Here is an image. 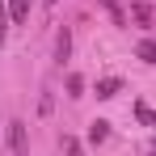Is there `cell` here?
Segmentation results:
<instances>
[{
  "label": "cell",
  "instance_id": "7a4b0ae2",
  "mask_svg": "<svg viewBox=\"0 0 156 156\" xmlns=\"http://www.w3.org/2000/svg\"><path fill=\"white\" fill-rule=\"evenodd\" d=\"M118 89H122V80H118V76H105V80H97V97H114Z\"/></svg>",
  "mask_w": 156,
  "mask_h": 156
},
{
  "label": "cell",
  "instance_id": "7c38bea8",
  "mask_svg": "<svg viewBox=\"0 0 156 156\" xmlns=\"http://www.w3.org/2000/svg\"><path fill=\"white\" fill-rule=\"evenodd\" d=\"M47 4H55V0H47Z\"/></svg>",
  "mask_w": 156,
  "mask_h": 156
},
{
  "label": "cell",
  "instance_id": "277c9868",
  "mask_svg": "<svg viewBox=\"0 0 156 156\" xmlns=\"http://www.w3.org/2000/svg\"><path fill=\"white\" fill-rule=\"evenodd\" d=\"M9 17L13 21H26L30 17V0H9Z\"/></svg>",
  "mask_w": 156,
  "mask_h": 156
},
{
  "label": "cell",
  "instance_id": "3957f363",
  "mask_svg": "<svg viewBox=\"0 0 156 156\" xmlns=\"http://www.w3.org/2000/svg\"><path fill=\"white\" fill-rule=\"evenodd\" d=\"M97 4H101L105 13H110V21H114V26H122V21H127V17H122V4H118V0H97Z\"/></svg>",
  "mask_w": 156,
  "mask_h": 156
},
{
  "label": "cell",
  "instance_id": "30bf717a",
  "mask_svg": "<svg viewBox=\"0 0 156 156\" xmlns=\"http://www.w3.org/2000/svg\"><path fill=\"white\" fill-rule=\"evenodd\" d=\"M63 152H68V156H84V148H80L76 139H63Z\"/></svg>",
  "mask_w": 156,
  "mask_h": 156
},
{
  "label": "cell",
  "instance_id": "52a82bcc",
  "mask_svg": "<svg viewBox=\"0 0 156 156\" xmlns=\"http://www.w3.org/2000/svg\"><path fill=\"white\" fill-rule=\"evenodd\" d=\"M68 51H72V34H68V30H59V38H55V55H59V59H68Z\"/></svg>",
  "mask_w": 156,
  "mask_h": 156
},
{
  "label": "cell",
  "instance_id": "6da1fadb",
  "mask_svg": "<svg viewBox=\"0 0 156 156\" xmlns=\"http://www.w3.org/2000/svg\"><path fill=\"white\" fill-rule=\"evenodd\" d=\"M9 144L13 156H26V122H9Z\"/></svg>",
  "mask_w": 156,
  "mask_h": 156
},
{
  "label": "cell",
  "instance_id": "8fae6325",
  "mask_svg": "<svg viewBox=\"0 0 156 156\" xmlns=\"http://www.w3.org/2000/svg\"><path fill=\"white\" fill-rule=\"evenodd\" d=\"M80 89H84V80H80V76H68V93H72V97H80Z\"/></svg>",
  "mask_w": 156,
  "mask_h": 156
},
{
  "label": "cell",
  "instance_id": "5b68a950",
  "mask_svg": "<svg viewBox=\"0 0 156 156\" xmlns=\"http://www.w3.org/2000/svg\"><path fill=\"white\" fill-rule=\"evenodd\" d=\"M135 55H139L144 63H156V42H152V38H144V42L135 47Z\"/></svg>",
  "mask_w": 156,
  "mask_h": 156
},
{
  "label": "cell",
  "instance_id": "8992f818",
  "mask_svg": "<svg viewBox=\"0 0 156 156\" xmlns=\"http://www.w3.org/2000/svg\"><path fill=\"white\" fill-rule=\"evenodd\" d=\"M131 17H135L139 26H148V21H152V9H148L144 0H135V4H131Z\"/></svg>",
  "mask_w": 156,
  "mask_h": 156
},
{
  "label": "cell",
  "instance_id": "9c48e42d",
  "mask_svg": "<svg viewBox=\"0 0 156 156\" xmlns=\"http://www.w3.org/2000/svg\"><path fill=\"white\" fill-rule=\"evenodd\" d=\"M9 21H13V17H9V9L0 4V42H4V34H9Z\"/></svg>",
  "mask_w": 156,
  "mask_h": 156
},
{
  "label": "cell",
  "instance_id": "ba28073f",
  "mask_svg": "<svg viewBox=\"0 0 156 156\" xmlns=\"http://www.w3.org/2000/svg\"><path fill=\"white\" fill-rule=\"evenodd\" d=\"M105 135H110V122H101V118H97V122L89 127V139H93V144H105Z\"/></svg>",
  "mask_w": 156,
  "mask_h": 156
}]
</instances>
